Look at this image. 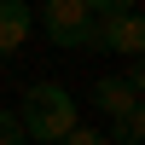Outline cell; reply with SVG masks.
<instances>
[{
  "instance_id": "cell-3",
  "label": "cell",
  "mask_w": 145,
  "mask_h": 145,
  "mask_svg": "<svg viewBox=\"0 0 145 145\" xmlns=\"http://www.w3.org/2000/svg\"><path fill=\"white\" fill-rule=\"evenodd\" d=\"M93 52H122V58H139V52H145V18H139V6L110 12V18H93Z\"/></svg>"
},
{
  "instance_id": "cell-8",
  "label": "cell",
  "mask_w": 145,
  "mask_h": 145,
  "mask_svg": "<svg viewBox=\"0 0 145 145\" xmlns=\"http://www.w3.org/2000/svg\"><path fill=\"white\" fill-rule=\"evenodd\" d=\"M0 145H23V128H18L12 110H0Z\"/></svg>"
},
{
  "instance_id": "cell-4",
  "label": "cell",
  "mask_w": 145,
  "mask_h": 145,
  "mask_svg": "<svg viewBox=\"0 0 145 145\" xmlns=\"http://www.w3.org/2000/svg\"><path fill=\"white\" fill-rule=\"evenodd\" d=\"M139 87H145V70H139V58H128V70H122V76L93 81V110H105V116L116 122V116L139 110Z\"/></svg>"
},
{
  "instance_id": "cell-5",
  "label": "cell",
  "mask_w": 145,
  "mask_h": 145,
  "mask_svg": "<svg viewBox=\"0 0 145 145\" xmlns=\"http://www.w3.org/2000/svg\"><path fill=\"white\" fill-rule=\"evenodd\" d=\"M35 29V12L23 6V0H0V58H12L23 41H29Z\"/></svg>"
},
{
  "instance_id": "cell-6",
  "label": "cell",
  "mask_w": 145,
  "mask_h": 145,
  "mask_svg": "<svg viewBox=\"0 0 145 145\" xmlns=\"http://www.w3.org/2000/svg\"><path fill=\"white\" fill-rule=\"evenodd\" d=\"M145 139V110H128L110 122V134H105V145H139Z\"/></svg>"
},
{
  "instance_id": "cell-7",
  "label": "cell",
  "mask_w": 145,
  "mask_h": 145,
  "mask_svg": "<svg viewBox=\"0 0 145 145\" xmlns=\"http://www.w3.org/2000/svg\"><path fill=\"white\" fill-rule=\"evenodd\" d=\"M81 6H87L93 18H110V12H128V6H139V0H81Z\"/></svg>"
},
{
  "instance_id": "cell-9",
  "label": "cell",
  "mask_w": 145,
  "mask_h": 145,
  "mask_svg": "<svg viewBox=\"0 0 145 145\" xmlns=\"http://www.w3.org/2000/svg\"><path fill=\"white\" fill-rule=\"evenodd\" d=\"M58 145H105V134H99V128H70Z\"/></svg>"
},
{
  "instance_id": "cell-1",
  "label": "cell",
  "mask_w": 145,
  "mask_h": 145,
  "mask_svg": "<svg viewBox=\"0 0 145 145\" xmlns=\"http://www.w3.org/2000/svg\"><path fill=\"white\" fill-rule=\"evenodd\" d=\"M18 128H23L35 145H58L70 128H81V110H76V99H70V87H58V81H35V87L23 93Z\"/></svg>"
},
{
  "instance_id": "cell-2",
  "label": "cell",
  "mask_w": 145,
  "mask_h": 145,
  "mask_svg": "<svg viewBox=\"0 0 145 145\" xmlns=\"http://www.w3.org/2000/svg\"><path fill=\"white\" fill-rule=\"evenodd\" d=\"M41 29H46V41L70 46V52H87L93 46V12L81 0H46L41 6Z\"/></svg>"
}]
</instances>
